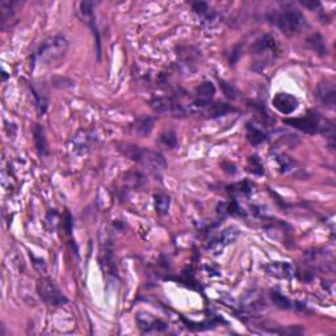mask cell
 <instances>
[{
	"instance_id": "cell-1",
	"label": "cell",
	"mask_w": 336,
	"mask_h": 336,
	"mask_svg": "<svg viewBox=\"0 0 336 336\" xmlns=\"http://www.w3.org/2000/svg\"><path fill=\"white\" fill-rule=\"evenodd\" d=\"M69 50V41L63 36H53L47 38L41 44L33 57V66L53 67L55 63H59L65 58Z\"/></svg>"
},
{
	"instance_id": "cell-2",
	"label": "cell",
	"mask_w": 336,
	"mask_h": 336,
	"mask_svg": "<svg viewBox=\"0 0 336 336\" xmlns=\"http://www.w3.org/2000/svg\"><path fill=\"white\" fill-rule=\"evenodd\" d=\"M119 146H123V147H118V150L124 155L139 163L142 170H145L147 173H155L157 175V173H161L166 168V161H164L163 155L157 152V151L143 150L139 146L130 145V143Z\"/></svg>"
},
{
	"instance_id": "cell-3",
	"label": "cell",
	"mask_w": 336,
	"mask_h": 336,
	"mask_svg": "<svg viewBox=\"0 0 336 336\" xmlns=\"http://www.w3.org/2000/svg\"><path fill=\"white\" fill-rule=\"evenodd\" d=\"M268 19L270 20V22H273L284 35L290 36V37L301 33L308 25L303 13L295 8H284L281 11H274Z\"/></svg>"
},
{
	"instance_id": "cell-4",
	"label": "cell",
	"mask_w": 336,
	"mask_h": 336,
	"mask_svg": "<svg viewBox=\"0 0 336 336\" xmlns=\"http://www.w3.org/2000/svg\"><path fill=\"white\" fill-rule=\"evenodd\" d=\"M37 293L40 298L49 306L59 308V306L66 305L69 299L63 294L62 290L58 288L55 281L49 277H41L37 281Z\"/></svg>"
},
{
	"instance_id": "cell-5",
	"label": "cell",
	"mask_w": 336,
	"mask_h": 336,
	"mask_svg": "<svg viewBox=\"0 0 336 336\" xmlns=\"http://www.w3.org/2000/svg\"><path fill=\"white\" fill-rule=\"evenodd\" d=\"M98 142V137L91 129H80L70 139V150L78 157L89 154Z\"/></svg>"
},
{
	"instance_id": "cell-6",
	"label": "cell",
	"mask_w": 336,
	"mask_h": 336,
	"mask_svg": "<svg viewBox=\"0 0 336 336\" xmlns=\"http://www.w3.org/2000/svg\"><path fill=\"white\" fill-rule=\"evenodd\" d=\"M285 124H288L289 126H293L295 129L301 130V132L308 133V134H315V133L321 132L323 119L321 118V116H319L317 112L311 110V112H309L308 116L305 117L285 119Z\"/></svg>"
},
{
	"instance_id": "cell-7",
	"label": "cell",
	"mask_w": 336,
	"mask_h": 336,
	"mask_svg": "<svg viewBox=\"0 0 336 336\" xmlns=\"http://www.w3.org/2000/svg\"><path fill=\"white\" fill-rule=\"evenodd\" d=\"M135 321H137V324H138V328L143 333L164 332L168 328L166 322H163L162 319H158L152 314L145 313V311L138 313L137 317H135Z\"/></svg>"
},
{
	"instance_id": "cell-8",
	"label": "cell",
	"mask_w": 336,
	"mask_h": 336,
	"mask_svg": "<svg viewBox=\"0 0 336 336\" xmlns=\"http://www.w3.org/2000/svg\"><path fill=\"white\" fill-rule=\"evenodd\" d=\"M315 98L322 105L327 108H331L333 109L335 108L336 103V88H335V82L331 80V79H326L323 82H321L315 88Z\"/></svg>"
},
{
	"instance_id": "cell-9",
	"label": "cell",
	"mask_w": 336,
	"mask_h": 336,
	"mask_svg": "<svg viewBox=\"0 0 336 336\" xmlns=\"http://www.w3.org/2000/svg\"><path fill=\"white\" fill-rule=\"evenodd\" d=\"M305 261L309 267L318 270H332L333 263L331 255L321 250H314V251H308L305 254Z\"/></svg>"
},
{
	"instance_id": "cell-10",
	"label": "cell",
	"mask_w": 336,
	"mask_h": 336,
	"mask_svg": "<svg viewBox=\"0 0 336 336\" xmlns=\"http://www.w3.org/2000/svg\"><path fill=\"white\" fill-rule=\"evenodd\" d=\"M272 105L276 110H279L280 113L283 114H290L294 110L298 109V99L295 98L294 95L286 94V92H279L274 95L273 100H272Z\"/></svg>"
},
{
	"instance_id": "cell-11",
	"label": "cell",
	"mask_w": 336,
	"mask_h": 336,
	"mask_svg": "<svg viewBox=\"0 0 336 336\" xmlns=\"http://www.w3.org/2000/svg\"><path fill=\"white\" fill-rule=\"evenodd\" d=\"M264 270H265V273L268 276L279 280L292 279L295 274L294 267L290 263H286V261H272V263H268L267 265H264Z\"/></svg>"
},
{
	"instance_id": "cell-12",
	"label": "cell",
	"mask_w": 336,
	"mask_h": 336,
	"mask_svg": "<svg viewBox=\"0 0 336 336\" xmlns=\"http://www.w3.org/2000/svg\"><path fill=\"white\" fill-rule=\"evenodd\" d=\"M277 51V44L273 36L264 35L254 42L251 46V53L254 55H267Z\"/></svg>"
},
{
	"instance_id": "cell-13",
	"label": "cell",
	"mask_w": 336,
	"mask_h": 336,
	"mask_svg": "<svg viewBox=\"0 0 336 336\" xmlns=\"http://www.w3.org/2000/svg\"><path fill=\"white\" fill-rule=\"evenodd\" d=\"M21 7L20 2H10V0H2L0 2V21H2V29L6 30L8 26H11V20H13L17 10Z\"/></svg>"
},
{
	"instance_id": "cell-14",
	"label": "cell",
	"mask_w": 336,
	"mask_h": 336,
	"mask_svg": "<svg viewBox=\"0 0 336 336\" xmlns=\"http://www.w3.org/2000/svg\"><path fill=\"white\" fill-rule=\"evenodd\" d=\"M33 139H35V145L38 154L41 157H46L49 154V146H47V141L45 138L44 128L41 125H38V124H36L35 128H33Z\"/></svg>"
},
{
	"instance_id": "cell-15",
	"label": "cell",
	"mask_w": 336,
	"mask_h": 336,
	"mask_svg": "<svg viewBox=\"0 0 336 336\" xmlns=\"http://www.w3.org/2000/svg\"><path fill=\"white\" fill-rule=\"evenodd\" d=\"M155 118L151 116H141L137 118L134 124V130L137 134L141 137H146L151 133V130L154 129Z\"/></svg>"
},
{
	"instance_id": "cell-16",
	"label": "cell",
	"mask_w": 336,
	"mask_h": 336,
	"mask_svg": "<svg viewBox=\"0 0 336 336\" xmlns=\"http://www.w3.org/2000/svg\"><path fill=\"white\" fill-rule=\"evenodd\" d=\"M247 139L251 145L259 146L268 139V134L263 129L255 126L254 124H247Z\"/></svg>"
},
{
	"instance_id": "cell-17",
	"label": "cell",
	"mask_w": 336,
	"mask_h": 336,
	"mask_svg": "<svg viewBox=\"0 0 336 336\" xmlns=\"http://www.w3.org/2000/svg\"><path fill=\"white\" fill-rule=\"evenodd\" d=\"M205 112L207 113V116L220 117L225 116V114L230 113V112H234V108L225 103H210L207 105L206 109H205Z\"/></svg>"
},
{
	"instance_id": "cell-18",
	"label": "cell",
	"mask_w": 336,
	"mask_h": 336,
	"mask_svg": "<svg viewBox=\"0 0 336 336\" xmlns=\"http://www.w3.org/2000/svg\"><path fill=\"white\" fill-rule=\"evenodd\" d=\"M216 95V87L211 82H204L196 88V99L210 101Z\"/></svg>"
},
{
	"instance_id": "cell-19",
	"label": "cell",
	"mask_w": 336,
	"mask_h": 336,
	"mask_svg": "<svg viewBox=\"0 0 336 336\" xmlns=\"http://www.w3.org/2000/svg\"><path fill=\"white\" fill-rule=\"evenodd\" d=\"M270 299H272L276 308L283 309V310H293V309H295L294 302H292L289 298H286L285 295L280 294L277 292H270Z\"/></svg>"
},
{
	"instance_id": "cell-20",
	"label": "cell",
	"mask_w": 336,
	"mask_h": 336,
	"mask_svg": "<svg viewBox=\"0 0 336 336\" xmlns=\"http://www.w3.org/2000/svg\"><path fill=\"white\" fill-rule=\"evenodd\" d=\"M308 44L309 46H310L314 51H317L319 55H324V54H327L326 45H324L323 38H322L321 35H318L317 33V35H313L311 37H309Z\"/></svg>"
},
{
	"instance_id": "cell-21",
	"label": "cell",
	"mask_w": 336,
	"mask_h": 336,
	"mask_svg": "<svg viewBox=\"0 0 336 336\" xmlns=\"http://www.w3.org/2000/svg\"><path fill=\"white\" fill-rule=\"evenodd\" d=\"M155 209L159 216H166L170 209V197L166 195L155 196Z\"/></svg>"
},
{
	"instance_id": "cell-22",
	"label": "cell",
	"mask_w": 336,
	"mask_h": 336,
	"mask_svg": "<svg viewBox=\"0 0 336 336\" xmlns=\"http://www.w3.org/2000/svg\"><path fill=\"white\" fill-rule=\"evenodd\" d=\"M33 94H35V99H36V104H37L38 112L40 113H45L47 109V95L45 91H41V89H37L36 87H33Z\"/></svg>"
},
{
	"instance_id": "cell-23",
	"label": "cell",
	"mask_w": 336,
	"mask_h": 336,
	"mask_svg": "<svg viewBox=\"0 0 336 336\" xmlns=\"http://www.w3.org/2000/svg\"><path fill=\"white\" fill-rule=\"evenodd\" d=\"M276 161H277V163H279V167L281 168V172L286 173L294 168L295 162L293 161L290 157H286V155L280 154V155H277Z\"/></svg>"
},
{
	"instance_id": "cell-24",
	"label": "cell",
	"mask_w": 336,
	"mask_h": 336,
	"mask_svg": "<svg viewBox=\"0 0 336 336\" xmlns=\"http://www.w3.org/2000/svg\"><path fill=\"white\" fill-rule=\"evenodd\" d=\"M161 143L166 146L167 148H175L177 147V137H176L175 132L170 130V132H166L161 135Z\"/></svg>"
},
{
	"instance_id": "cell-25",
	"label": "cell",
	"mask_w": 336,
	"mask_h": 336,
	"mask_svg": "<svg viewBox=\"0 0 336 336\" xmlns=\"http://www.w3.org/2000/svg\"><path fill=\"white\" fill-rule=\"evenodd\" d=\"M45 225L50 231L57 229L58 225V213L54 209L49 210V213L46 214V218H45Z\"/></svg>"
},
{
	"instance_id": "cell-26",
	"label": "cell",
	"mask_w": 336,
	"mask_h": 336,
	"mask_svg": "<svg viewBox=\"0 0 336 336\" xmlns=\"http://www.w3.org/2000/svg\"><path fill=\"white\" fill-rule=\"evenodd\" d=\"M94 7L95 4L91 3V2H82L80 3V12L85 19L89 20L94 17Z\"/></svg>"
},
{
	"instance_id": "cell-27",
	"label": "cell",
	"mask_w": 336,
	"mask_h": 336,
	"mask_svg": "<svg viewBox=\"0 0 336 336\" xmlns=\"http://www.w3.org/2000/svg\"><path fill=\"white\" fill-rule=\"evenodd\" d=\"M192 10L197 15L206 16L209 13V6L204 2H195V3H192Z\"/></svg>"
},
{
	"instance_id": "cell-28",
	"label": "cell",
	"mask_w": 336,
	"mask_h": 336,
	"mask_svg": "<svg viewBox=\"0 0 336 336\" xmlns=\"http://www.w3.org/2000/svg\"><path fill=\"white\" fill-rule=\"evenodd\" d=\"M221 87H222V89H223V94L226 95V98H229V99L236 98V91L233 85L229 84V83H226V82H223V80H221Z\"/></svg>"
},
{
	"instance_id": "cell-29",
	"label": "cell",
	"mask_w": 336,
	"mask_h": 336,
	"mask_svg": "<svg viewBox=\"0 0 336 336\" xmlns=\"http://www.w3.org/2000/svg\"><path fill=\"white\" fill-rule=\"evenodd\" d=\"M250 164H252V167H254L252 170H250L252 173H256V175H263L264 173L263 166H261V163H260V161L258 159V157H255L254 155V157L250 158Z\"/></svg>"
},
{
	"instance_id": "cell-30",
	"label": "cell",
	"mask_w": 336,
	"mask_h": 336,
	"mask_svg": "<svg viewBox=\"0 0 336 336\" xmlns=\"http://www.w3.org/2000/svg\"><path fill=\"white\" fill-rule=\"evenodd\" d=\"M63 225L66 226V233L71 234V230H73V218H71V214L67 211L66 218H63Z\"/></svg>"
},
{
	"instance_id": "cell-31",
	"label": "cell",
	"mask_w": 336,
	"mask_h": 336,
	"mask_svg": "<svg viewBox=\"0 0 336 336\" xmlns=\"http://www.w3.org/2000/svg\"><path fill=\"white\" fill-rule=\"evenodd\" d=\"M32 259H33V261H35V267L37 268L38 270H44V272H46V264H45V260L44 259H37L36 256H32Z\"/></svg>"
},
{
	"instance_id": "cell-32",
	"label": "cell",
	"mask_w": 336,
	"mask_h": 336,
	"mask_svg": "<svg viewBox=\"0 0 336 336\" xmlns=\"http://www.w3.org/2000/svg\"><path fill=\"white\" fill-rule=\"evenodd\" d=\"M299 3L311 11H315V8H321V3H319V2H306V0L303 2V0H301Z\"/></svg>"
}]
</instances>
